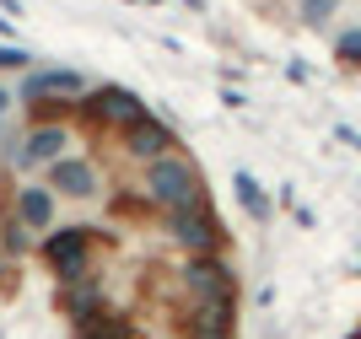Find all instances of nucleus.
I'll return each mask as SVG.
<instances>
[{
  "label": "nucleus",
  "mask_w": 361,
  "mask_h": 339,
  "mask_svg": "<svg viewBox=\"0 0 361 339\" xmlns=\"http://www.w3.org/2000/svg\"><path fill=\"white\" fill-rule=\"evenodd\" d=\"M103 242L108 232H97V226H54L49 237H38V259L49 264V275L60 285H75L92 275V259H97Z\"/></svg>",
  "instance_id": "f257e3e1"
},
{
  "label": "nucleus",
  "mask_w": 361,
  "mask_h": 339,
  "mask_svg": "<svg viewBox=\"0 0 361 339\" xmlns=\"http://www.w3.org/2000/svg\"><path fill=\"white\" fill-rule=\"evenodd\" d=\"M140 189H146V205L157 210H178V205H195V199H205V178H200V167L183 156V151H173V156H157V162H146V173H140Z\"/></svg>",
  "instance_id": "f03ea898"
},
{
  "label": "nucleus",
  "mask_w": 361,
  "mask_h": 339,
  "mask_svg": "<svg viewBox=\"0 0 361 339\" xmlns=\"http://www.w3.org/2000/svg\"><path fill=\"white\" fill-rule=\"evenodd\" d=\"M178 285L189 307H238V275L221 253H183Z\"/></svg>",
  "instance_id": "7ed1b4c3"
},
{
  "label": "nucleus",
  "mask_w": 361,
  "mask_h": 339,
  "mask_svg": "<svg viewBox=\"0 0 361 339\" xmlns=\"http://www.w3.org/2000/svg\"><path fill=\"white\" fill-rule=\"evenodd\" d=\"M162 232L178 242V253H221V259H226V248H232V237H226V226L216 221L211 199L162 210Z\"/></svg>",
  "instance_id": "20e7f679"
},
{
  "label": "nucleus",
  "mask_w": 361,
  "mask_h": 339,
  "mask_svg": "<svg viewBox=\"0 0 361 339\" xmlns=\"http://www.w3.org/2000/svg\"><path fill=\"white\" fill-rule=\"evenodd\" d=\"M151 108L140 103L130 87H97V92H87L81 103H75V118L87 124V130H135L140 118H146Z\"/></svg>",
  "instance_id": "39448f33"
},
{
  "label": "nucleus",
  "mask_w": 361,
  "mask_h": 339,
  "mask_svg": "<svg viewBox=\"0 0 361 339\" xmlns=\"http://www.w3.org/2000/svg\"><path fill=\"white\" fill-rule=\"evenodd\" d=\"M60 156H71V124H32L11 151H6V162L11 173H32V167H54Z\"/></svg>",
  "instance_id": "423d86ee"
},
{
  "label": "nucleus",
  "mask_w": 361,
  "mask_h": 339,
  "mask_svg": "<svg viewBox=\"0 0 361 339\" xmlns=\"http://www.w3.org/2000/svg\"><path fill=\"white\" fill-rule=\"evenodd\" d=\"M87 97V75L81 70H27L22 87H16V103H81Z\"/></svg>",
  "instance_id": "0eeeda50"
},
{
  "label": "nucleus",
  "mask_w": 361,
  "mask_h": 339,
  "mask_svg": "<svg viewBox=\"0 0 361 339\" xmlns=\"http://www.w3.org/2000/svg\"><path fill=\"white\" fill-rule=\"evenodd\" d=\"M44 183L60 199H97L103 194V173H97L92 156H60L54 167H44Z\"/></svg>",
  "instance_id": "6e6552de"
},
{
  "label": "nucleus",
  "mask_w": 361,
  "mask_h": 339,
  "mask_svg": "<svg viewBox=\"0 0 361 339\" xmlns=\"http://www.w3.org/2000/svg\"><path fill=\"white\" fill-rule=\"evenodd\" d=\"M11 216L22 226H27L32 237H49L54 232V216H60V194L49 189V183H16V194H11Z\"/></svg>",
  "instance_id": "1a4fd4ad"
},
{
  "label": "nucleus",
  "mask_w": 361,
  "mask_h": 339,
  "mask_svg": "<svg viewBox=\"0 0 361 339\" xmlns=\"http://www.w3.org/2000/svg\"><path fill=\"white\" fill-rule=\"evenodd\" d=\"M60 312L71 318V334L75 328H92L97 318H108V291L97 275H87V281H75V285H60Z\"/></svg>",
  "instance_id": "9d476101"
},
{
  "label": "nucleus",
  "mask_w": 361,
  "mask_h": 339,
  "mask_svg": "<svg viewBox=\"0 0 361 339\" xmlns=\"http://www.w3.org/2000/svg\"><path fill=\"white\" fill-rule=\"evenodd\" d=\"M173 151H178V135H173V124H162L157 113H146L135 130H124V156H135L140 167L157 162V156H173Z\"/></svg>",
  "instance_id": "9b49d317"
},
{
  "label": "nucleus",
  "mask_w": 361,
  "mask_h": 339,
  "mask_svg": "<svg viewBox=\"0 0 361 339\" xmlns=\"http://www.w3.org/2000/svg\"><path fill=\"white\" fill-rule=\"evenodd\" d=\"M232 194H238V205H243V216H248V221H270L275 216V199H270V189H264V183H259L254 173H248V167H238V173H232Z\"/></svg>",
  "instance_id": "f8f14e48"
},
{
  "label": "nucleus",
  "mask_w": 361,
  "mask_h": 339,
  "mask_svg": "<svg viewBox=\"0 0 361 339\" xmlns=\"http://www.w3.org/2000/svg\"><path fill=\"white\" fill-rule=\"evenodd\" d=\"M0 253H6V259H27V253H38V237L16 221L11 210H6V221H0Z\"/></svg>",
  "instance_id": "ddd939ff"
},
{
  "label": "nucleus",
  "mask_w": 361,
  "mask_h": 339,
  "mask_svg": "<svg viewBox=\"0 0 361 339\" xmlns=\"http://www.w3.org/2000/svg\"><path fill=\"white\" fill-rule=\"evenodd\" d=\"M71 339H135V318H124V312H108V318H97L92 328H75Z\"/></svg>",
  "instance_id": "4468645a"
},
{
  "label": "nucleus",
  "mask_w": 361,
  "mask_h": 339,
  "mask_svg": "<svg viewBox=\"0 0 361 339\" xmlns=\"http://www.w3.org/2000/svg\"><path fill=\"white\" fill-rule=\"evenodd\" d=\"M340 11V0H297L302 27H329V16Z\"/></svg>",
  "instance_id": "2eb2a0df"
},
{
  "label": "nucleus",
  "mask_w": 361,
  "mask_h": 339,
  "mask_svg": "<svg viewBox=\"0 0 361 339\" xmlns=\"http://www.w3.org/2000/svg\"><path fill=\"white\" fill-rule=\"evenodd\" d=\"M334 59H340L345 70H361V27H345L334 38Z\"/></svg>",
  "instance_id": "dca6fc26"
},
{
  "label": "nucleus",
  "mask_w": 361,
  "mask_h": 339,
  "mask_svg": "<svg viewBox=\"0 0 361 339\" xmlns=\"http://www.w3.org/2000/svg\"><path fill=\"white\" fill-rule=\"evenodd\" d=\"M11 70L27 75L32 70V54H27V49H16V44H0V75H11Z\"/></svg>",
  "instance_id": "f3484780"
},
{
  "label": "nucleus",
  "mask_w": 361,
  "mask_h": 339,
  "mask_svg": "<svg viewBox=\"0 0 361 339\" xmlns=\"http://www.w3.org/2000/svg\"><path fill=\"white\" fill-rule=\"evenodd\" d=\"M0 11H6V16H22V0H0Z\"/></svg>",
  "instance_id": "a211bd4d"
},
{
  "label": "nucleus",
  "mask_w": 361,
  "mask_h": 339,
  "mask_svg": "<svg viewBox=\"0 0 361 339\" xmlns=\"http://www.w3.org/2000/svg\"><path fill=\"white\" fill-rule=\"evenodd\" d=\"M16 103V92H6V87H0V118H6V108H11Z\"/></svg>",
  "instance_id": "6ab92c4d"
},
{
  "label": "nucleus",
  "mask_w": 361,
  "mask_h": 339,
  "mask_svg": "<svg viewBox=\"0 0 361 339\" xmlns=\"http://www.w3.org/2000/svg\"><path fill=\"white\" fill-rule=\"evenodd\" d=\"M0 38H11V16H0Z\"/></svg>",
  "instance_id": "aec40b11"
},
{
  "label": "nucleus",
  "mask_w": 361,
  "mask_h": 339,
  "mask_svg": "<svg viewBox=\"0 0 361 339\" xmlns=\"http://www.w3.org/2000/svg\"><path fill=\"white\" fill-rule=\"evenodd\" d=\"M183 6H189V11H205V0H183Z\"/></svg>",
  "instance_id": "412c9836"
},
{
  "label": "nucleus",
  "mask_w": 361,
  "mask_h": 339,
  "mask_svg": "<svg viewBox=\"0 0 361 339\" xmlns=\"http://www.w3.org/2000/svg\"><path fill=\"white\" fill-rule=\"evenodd\" d=\"M146 6H162V0H146Z\"/></svg>",
  "instance_id": "4be33fe9"
},
{
  "label": "nucleus",
  "mask_w": 361,
  "mask_h": 339,
  "mask_svg": "<svg viewBox=\"0 0 361 339\" xmlns=\"http://www.w3.org/2000/svg\"><path fill=\"white\" fill-rule=\"evenodd\" d=\"M0 135H6V118H0Z\"/></svg>",
  "instance_id": "5701e85b"
},
{
  "label": "nucleus",
  "mask_w": 361,
  "mask_h": 339,
  "mask_svg": "<svg viewBox=\"0 0 361 339\" xmlns=\"http://www.w3.org/2000/svg\"><path fill=\"white\" fill-rule=\"evenodd\" d=\"M356 269H361V264H356Z\"/></svg>",
  "instance_id": "b1692460"
}]
</instances>
